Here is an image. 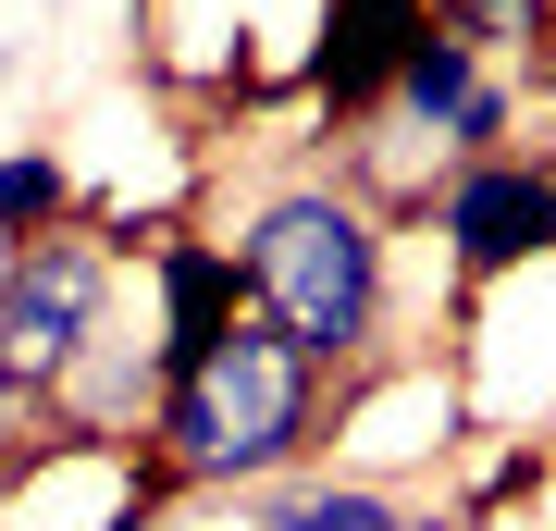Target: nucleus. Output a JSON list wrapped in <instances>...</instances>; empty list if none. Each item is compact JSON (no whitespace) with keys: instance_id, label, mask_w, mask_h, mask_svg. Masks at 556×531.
Returning <instances> with one entry per match:
<instances>
[{"instance_id":"6","label":"nucleus","mask_w":556,"mask_h":531,"mask_svg":"<svg viewBox=\"0 0 556 531\" xmlns=\"http://www.w3.org/2000/svg\"><path fill=\"white\" fill-rule=\"evenodd\" d=\"M433 38V0H321V50H309V87L334 99L346 124H371L396 99L408 50Z\"/></svg>"},{"instance_id":"4","label":"nucleus","mask_w":556,"mask_h":531,"mask_svg":"<svg viewBox=\"0 0 556 531\" xmlns=\"http://www.w3.org/2000/svg\"><path fill=\"white\" fill-rule=\"evenodd\" d=\"M433 236H445V260H457V285H495V273L556 260V161H532V149L457 161L445 198H433Z\"/></svg>"},{"instance_id":"9","label":"nucleus","mask_w":556,"mask_h":531,"mask_svg":"<svg viewBox=\"0 0 556 531\" xmlns=\"http://www.w3.org/2000/svg\"><path fill=\"white\" fill-rule=\"evenodd\" d=\"M62 198H75V174H62L50 149H0V248L62 236Z\"/></svg>"},{"instance_id":"10","label":"nucleus","mask_w":556,"mask_h":531,"mask_svg":"<svg viewBox=\"0 0 556 531\" xmlns=\"http://www.w3.org/2000/svg\"><path fill=\"white\" fill-rule=\"evenodd\" d=\"M433 13H445V38H470L482 62H495V50H544V38H556V0H433Z\"/></svg>"},{"instance_id":"7","label":"nucleus","mask_w":556,"mask_h":531,"mask_svg":"<svg viewBox=\"0 0 556 531\" xmlns=\"http://www.w3.org/2000/svg\"><path fill=\"white\" fill-rule=\"evenodd\" d=\"M236 309H248L236 248H211V236H161V371H186V358H199Z\"/></svg>"},{"instance_id":"1","label":"nucleus","mask_w":556,"mask_h":531,"mask_svg":"<svg viewBox=\"0 0 556 531\" xmlns=\"http://www.w3.org/2000/svg\"><path fill=\"white\" fill-rule=\"evenodd\" d=\"M309 445H321V358H298L260 309H236L199 358H186V371H161V408H149L161 482L273 494Z\"/></svg>"},{"instance_id":"3","label":"nucleus","mask_w":556,"mask_h":531,"mask_svg":"<svg viewBox=\"0 0 556 531\" xmlns=\"http://www.w3.org/2000/svg\"><path fill=\"white\" fill-rule=\"evenodd\" d=\"M112 334V248L38 236L0 260V408H38L87 371V346Z\"/></svg>"},{"instance_id":"5","label":"nucleus","mask_w":556,"mask_h":531,"mask_svg":"<svg viewBox=\"0 0 556 531\" xmlns=\"http://www.w3.org/2000/svg\"><path fill=\"white\" fill-rule=\"evenodd\" d=\"M371 137H433L445 161H495V149H507V75H495L470 38H445V13H433V38L408 50L396 99L371 112Z\"/></svg>"},{"instance_id":"2","label":"nucleus","mask_w":556,"mask_h":531,"mask_svg":"<svg viewBox=\"0 0 556 531\" xmlns=\"http://www.w3.org/2000/svg\"><path fill=\"white\" fill-rule=\"evenodd\" d=\"M223 248H236V273H248V309L273 321L298 358L346 371V358L383 346L396 260H383L371 198H346V186H285V198H260V211H248Z\"/></svg>"},{"instance_id":"8","label":"nucleus","mask_w":556,"mask_h":531,"mask_svg":"<svg viewBox=\"0 0 556 531\" xmlns=\"http://www.w3.org/2000/svg\"><path fill=\"white\" fill-rule=\"evenodd\" d=\"M248 531H457V519L408 507L383 482H273V494H248Z\"/></svg>"}]
</instances>
